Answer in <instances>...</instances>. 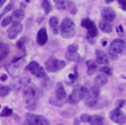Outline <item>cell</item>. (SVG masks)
<instances>
[{"instance_id": "6da1fadb", "label": "cell", "mask_w": 126, "mask_h": 125, "mask_svg": "<svg viewBox=\"0 0 126 125\" xmlns=\"http://www.w3.org/2000/svg\"><path fill=\"white\" fill-rule=\"evenodd\" d=\"M23 95L25 97V100H26V105L27 108L31 110L35 109L37 105V99L41 97L42 92L34 85H29V86L25 87V89L23 90Z\"/></svg>"}, {"instance_id": "7a4b0ae2", "label": "cell", "mask_w": 126, "mask_h": 125, "mask_svg": "<svg viewBox=\"0 0 126 125\" xmlns=\"http://www.w3.org/2000/svg\"><path fill=\"white\" fill-rule=\"evenodd\" d=\"M61 36L64 38H72L76 35V24L70 18H64L60 26Z\"/></svg>"}, {"instance_id": "3957f363", "label": "cell", "mask_w": 126, "mask_h": 125, "mask_svg": "<svg viewBox=\"0 0 126 125\" xmlns=\"http://www.w3.org/2000/svg\"><path fill=\"white\" fill-rule=\"evenodd\" d=\"M87 92H88V89L87 87L84 86H78L72 90V92L70 94L68 98V103L69 104H72V105H76L78 104L81 99H83L86 97Z\"/></svg>"}, {"instance_id": "277c9868", "label": "cell", "mask_w": 126, "mask_h": 125, "mask_svg": "<svg viewBox=\"0 0 126 125\" xmlns=\"http://www.w3.org/2000/svg\"><path fill=\"white\" fill-rule=\"evenodd\" d=\"M98 98H99V88L97 87H91L88 90L86 97H84V103L89 108H92L97 105L98 103Z\"/></svg>"}, {"instance_id": "5b68a950", "label": "cell", "mask_w": 126, "mask_h": 125, "mask_svg": "<svg viewBox=\"0 0 126 125\" xmlns=\"http://www.w3.org/2000/svg\"><path fill=\"white\" fill-rule=\"evenodd\" d=\"M65 65H66V62L58 60V59L54 56H51L50 59L45 62V69H46L47 71H50V72H58L61 69L64 68Z\"/></svg>"}, {"instance_id": "8992f818", "label": "cell", "mask_w": 126, "mask_h": 125, "mask_svg": "<svg viewBox=\"0 0 126 125\" xmlns=\"http://www.w3.org/2000/svg\"><path fill=\"white\" fill-rule=\"evenodd\" d=\"M26 70L29 71V72H31L33 76L36 77V78H45V77H46L44 68H42V67L37 62H35V61L29 62V64L26 67Z\"/></svg>"}, {"instance_id": "52a82bcc", "label": "cell", "mask_w": 126, "mask_h": 125, "mask_svg": "<svg viewBox=\"0 0 126 125\" xmlns=\"http://www.w3.org/2000/svg\"><path fill=\"white\" fill-rule=\"evenodd\" d=\"M81 26L88 31V34H87L88 35V38H94V37H96L98 35V29H97L96 24H94L92 20H90L89 18L82 19Z\"/></svg>"}, {"instance_id": "ba28073f", "label": "cell", "mask_w": 126, "mask_h": 125, "mask_svg": "<svg viewBox=\"0 0 126 125\" xmlns=\"http://www.w3.org/2000/svg\"><path fill=\"white\" fill-rule=\"evenodd\" d=\"M124 47H125V42L121 38H116L114 39L109 45V54L113 55V56H116V55L121 54L123 52Z\"/></svg>"}, {"instance_id": "9c48e42d", "label": "cell", "mask_w": 126, "mask_h": 125, "mask_svg": "<svg viewBox=\"0 0 126 125\" xmlns=\"http://www.w3.org/2000/svg\"><path fill=\"white\" fill-rule=\"evenodd\" d=\"M26 122L28 125H50L48 121L41 115H34L32 113L26 114Z\"/></svg>"}, {"instance_id": "30bf717a", "label": "cell", "mask_w": 126, "mask_h": 125, "mask_svg": "<svg viewBox=\"0 0 126 125\" xmlns=\"http://www.w3.org/2000/svg\"><path fill=\"white\" fill-rule=\"evenodd\" d=\"M65 57L68 61H71V62H79L81 60V56L78 54V45L77 44H70L68 46V50H66L65 53Z\"/></svg>"}, {"instance_id": "8fae6325", "label": "cell", "mask_w": 126, "mask_h": 125, "mask_svg": "<svg viewBox=\"0 0 126 125\" xmlns=\"http://www.w3.org/2000/svg\"><path fill=\"white\" fill-rule=\"evenodd\" d=\"M109 117L114 123H117V124H119V125H123L126 120L125 114L122 112L121 108H115L114 110H111L109 114Z\"/></svg>"}, {"instance_id": "7c38bea8", "label": "cell", "mask_w": 126, "mask_h": 125, "mask_svg": "<svg viewBox=\"0 0 126 125\" xmlns=\"http://www.w3.org/2000/svg\"><path fill=\"white\" fill-rule=\"evenodd\" d=\"M21 31H23V25H21L20 23H15V21H13V24H11V26L8 28L7 31V34H8V37L10 39H14L17 37V35L20 34Z\"/></svg>"}, {"instance_id": "4fadbf2b", "label": "cell", "mask_w": 126, "mask_h": 125, "mask_svg": "<svg viewBox=\"0 0 126 125\" xmlns=\"http://www.w3.org/2000/svg\"><path fill=\"white\" fill-rule=\"evenodd\" d=\"M56 8L60 9V10H69L70 13H77L76 6L73 2H71L69 0H60L58 3H56Z\"/></svg>"}, {"instance_id": "5bb4252c", "label": "cell", "mask_w": 126, "mask_h": 125, "mask_svg": "<svg viewBox=\"0 0 126 125\" xmlns=\"http://www.w3.org/2000/svg\"><path fill=\"white\" fill-rule=\"evenodd\" d=\"M96 62H97V64L108 65V63H109L108 55L101 50H96Z\"/></svg>"}, {"instance_id": "9a60e30c", "label": "cell", "mask_w": 126, "mask_h": 125, "mask_svg": "<svg viewBox=\"0 0 126 125\" xmlns=\"http://www.w3.org/2000/svg\"><path fill=\"white\" fill-rule=\"evenodd\" d=\"M101 17L104 18V20L106 21H113L116 17V13L111 9V8H104L101 10Z\"/></svg>"}, {"instance_id": "2e32d148", "label": "cell", "mask_w": 126, "mask_h": 125, "mask_svg": "<svg viewBox=\"0 0 126 125\" xmlns=\"http://www.w3.org/2000/svg\"><path fill=\"white\" fill-rule=\"evenodd\" d=\"M37 43H38V45H41V46H43V45H45L47 43V39H48V36H47V32L45 28H41L38 31V33H37Z\"/></svg>"}, {"instance_id": "e0dca14e", "label": "cell", "mask_w": 126, "mask_h": 125, "mask_svg": "<svg viewBox=\"0 0 126 125\" xmlns=\"http://www.w3.org/2000/svg\"><path fill=\"white\" fill-rule=\"evenodd\" d=\"M108 82V76H106L105 73H99V74H97L96 76V78H94V87H97V88H100V87L105 86L106 83Z\"/></svg>"}, {"instance_id": "ac0fdd59", "label": "cell", "mask_w": 126, "mask_h": 125, "mask_svg": "<svg viewBox=\"0 0 126 125\" xmlns=\"http://www.w3.org/2000/svg\"><path fill=\"white\" fill-rule=\"evenodd\" d=\"M55 96L59 100H64L66 98V91L63 87V83L58 82L56 83V88H55Z\"/></svg>"}, {"instance_id": "d6986e66", "label": "cell", "mask_w": 126, "mask_h": 125, "mask_svg": "<svg viewBox=\"0 0 126 125\" xmlns=\"http://www.w3.org/2000/svg\"><path fill=\"white\" fill-rule=\"evenodd\" d=\"M88 123H90V125H104L105 118L101 115H92V116H90Z\"/></svg>"}, {"instance_id": "ffe728a7", "label": "cell", "mask_w": 126, "mask_h": 125, "mask_svg": "<svg viewBox=\"0 0 126 125\" xmlns=\"http://www.w3.org/2000/svg\"><path fill=\"white\" fill-rule=\"evenodd\" d=\"M98 69V64L96 61H92V60H89L87 61V73L89 76H92Z\"/></svg>"}, {"instance_id": "44dd1931", "label": "cell", "mask_w": 126, "mask_h": 125, "mask_svg": "<svg viewBox=\"0 0 126 125\" xmlns=\"http://www.w3.org/2000/svg\"><path fill=\"white\" fill-rule=\"evenodd\" d=\"M48 24H50V27H51V29H52L53 34H55V35L59 34V19H58V17H55V16L51 17Z\"/></svg>"}, {"instance_id": "7402d4cb", "label": "cell", "mask_w": 126, "mask_h": 125, "mask_svg": "<svg viewBox=\"0 0 126 125\" xmlns=\"http://www.w3.org/2000/svg\"><path fill=\"white\" fill-rule=\"evenodd\" d=\"M24 16H25V14H24L23 9H16L13 13L11 19H13V21H15V23H20V21L23 20Z\"/></svg>"}, {"instance_id": "603a6c76", "label": "cell", "mask_w": 126, "mask_h": 125, "mask_svg": "<svg viewBox=\"0 0 126 125\" xmlns=\"http://www.w3.org/2000/svg\"><path fill=\"white\" fill-rule=\"evenodd\" d=\"M99 28L101 29L104 33H111V32H113V25H111L109 21L101 20L99 23Z\"/></svg>"}, {"instance_id": "cb8c5ba5", "label": "cell", "mask_w": 126, "mask_h": 125, "mask_svg": "<svg viewBox=\"0 0 126 125\" xmlns=\"http://www.w3.org/2000/svg\"><path fill=\"white\" fill-rule=\"evenodd\" d=\"M42 8L44 9V13L45 14H50L51 11H52V5L50 3V1L48 0H43L42 1Z\"/></svg>"}, {"instance_id": "d4e9b609", "label": "cell", "mask_w": 126, "mask_h": 125, "mask_svg": "<svg viewBox=\"0 0 126 125\" xmlns=\"http://www.w3.org/2000/svg\"><path fill=\"white\" fill-rule=\"evenodd\" d=\"M10 87L5 86V85H0V97H6L10 92Z\"/></svg>"}, {"instance_id": "484cf974", "label": "cell", "mask_w": 126, "mask_h": 125, "mask_svg": "<svg viewBox=\"0 0 126 125\" xmlns=\"http://www.w3.org/2000/svg\"><path fill=\"white\" fill-rule=\"evenodd\" d=\"M27 43H28V37L24 36V37H21L18 42H17V47L20 49V50H25V46H26Z\"/></svg>"}, {"instance_id": "4316f807", "label": "cell", "mask_w": 126, "mask_h": 125, "mask_svg": "<svg viewBox=\"0 0 126 125\" xmlns=\"http://www.w3.org/2000/svg\"><path fill=\"white\" fill-rule=\"evenodd\" d=\"M13 115V109L11 108H9V107H3L2 112H1V114H0V116L1 117H8V116H11Z\"/></svg>"}, {"instance_id": "83f0119b", "label": "cell", "mask_w": 126, "mask_h": 125, "mask_svg": "<svg viewBox=\"0 0 126 125\" xmlns=\"http://www.w3.org/2000/svg\"><path fill=\"white\" fill-rule=\"evenodd\" d=\"M11 23H13L11 16H7V17H5V18L1 20V26H2V27H6V26H8V25H10Z\"/></svg>"}, {"instance_id": "f1b7e54d", "label": "cell", "mask_w": 126, "mask_h": 125, "mask_svg": "<svg viewBox=\"0 0 126 125\" xmlns=\"http://www.w3.org/2000/svg\"><path fill=\"white\" fill-rule=\"evenodd\" d=\"M100 71H101V73H105L106 76H111V69L108 68V67H106V65H104V67H101L100 68Z\"/></svg>"}, {"instance_id": "f546056e", "label": "cell", "mask_w": 126, "mask_h": 125, "mask_svg": "<svg viewBox=\"0 0 126 125\" xmlns=\"http://www.w3.org/2000/svg\"><path fill=\"white\" fill-rule=\"evenodd\" d=\"M89 118H90V115H88V114H82L80 116V121L83 123H88L89 122Z\"/></svg>"}, {"instance_id": "4dcf8cb0", "label": "cell", "mask_w": 126, "mask_h": 125, "mask_svg": "<svg viewBox=\"0 0 126 125\" xmlns=\"http://www.w3.org/2000/svg\"><path fill=\"white\" fill-rule=\"evenodd\" d=\"M7 54H8V50H6V51H2V52L0 53V67L2 65V61H3V59L7 56Z\"/></svg>"}, {"instance_id": "1f68e13d", "label": "cell", "mask_w": 126, "mask_h": 125, "mask_svg": "<svg viewBox=\"0 0 126 125\" xmlns=\"http://www.w3.org/2000/svg\"><path fill=\"white\" fill-rule=\"evenodd\" d=\"M118 3L124 11H126V0H118Z\"/></svg>"}, {"instance_id": "d6a6232c", "label": "cell", "mask_w": 126, "mask_h": 125, "mask_svg": "<svg viewBox=\"0 0 126 125\" xmlns=\"http://www.w3.org/2000/svg\"><path fill=\"white\" fill-rule=\"evenodd\" d=\"M77 77H78V73H77V71H74L73 74H72V73H71V74H69V78H70V80H72V81L76 80Z\"/></svg>"}, {"instance_id": "836d02e7", "label": "cell", "mask_w": 126, "mask_h": 125, "mask_svg": "<svg viewBox=\"0 0 126 125\" xmlns=\"http://www.w3.org/2000/svg\"><path fill=\"white\" fill-rule=\"evenodd\" d=\"M7 78H8L7 74H1V76H0V80L1 81H6L7 80Z\"/></svg>"}, {"instance_id": "e575fe53", "label": "cell", "mask_w": 126, "mask_h": 125, "mask_svg": "<svg viewBox=\"0 0 126 125\" xmlns=\"http://www.w3.org/2000/svg\"><path fill=\"white\" fill-rule=\"evenodd\" d=\"M6 2V0H0V8L2 7V5Z\"/></svg>"}, {"instance_id": "d590c367", "label": "cell", "mask_w": 126, "mask_h": 125, "mask_svg": "<svg viewBox=\"0 0 126 125\" xmlns=\"http://www.w3.org/2000/svg\"><path fill=\"white\" fill-rule=\"evenodd\" d=\"M5 47H6V45H3L2 43H0V51H1L2 49H5Z\"/></svg>"}, {"instance_id": "8d00e7d4", "label": "cell", "mask_w": 126, "mask_h": 125, "mask_svg": "<svg viewBox=\"0 0 126 125\" xmlns=\"http://www.w3.org/2000/svg\"><path fill=\"white\" fill-rule=\"evenodd\" d=\"M105 1H106V3H110V2H113L114 0H105Z\"/></svg>"}, {"instance_id": "74e56055", "label": "cell", "mask_w": 126, "mask_h": 125, "mask_svg": "<svg viewBox=\"0 0 126 125\" xmlns=\"http://www.w3.org/2000/svg\"><path fill=\"white\" fill-rule=\"evenodd\" d=\"M59 1H60V0H54V2H55V3H58Z\"/></svg>"}, {"instance_id": "f35d334b", "label": "cell", "mask_w": 126, "mask_h": 125, "mask_svg": "<svg viewBox=\"0 0 126 125\" xmlns=\"http://www.w3.org/2000/svg\"><path fill=\"white\" fill-rule=\"evenodd\" d=\"M124 49H125V50H126V44H125V47H124Z\"/></svg>"}, {"instance_id": "ab89813d", "label": "cell", "mask_w": 126, "mask_h": 125, "mask_svg": "<svg viewBox=\"0 0 126 125\" xmlns=\"http://www.w3.org/2000/svg\"><path fill=\"white\" fill-rule=\"evenodd\" d=\"M125 117H126V115H125ZM125 122H126V120H125Z\"/></svg>"}, {"instance_id": "60d3db41", "label": "cell", "mask_w": 126, "mask_h": 125, "mask_svg": "<svg viewBox=\"0 0 126 125\" xmlns=\"http://www.w3.org/2000/svg\"><path fill=\"white\" fill-rule=\"evenodd\" d=\"M59 125H63V124H59Z\"/></svg>"}, {"instance_id": "b9f144b4", "label": "cell", "mask_w": 126, "mask_h": 125, "mask_svg": "<svg viewBox=\"0 0 126 125\" xmlns=\"http://www.w3.org/2000/svg\"><path fill=\"white\" fill-rule=\"evenodd\" d=\"M0 108H1V106H0Z\"/></svg>"}]
</instances>
